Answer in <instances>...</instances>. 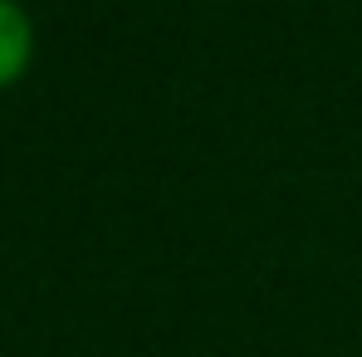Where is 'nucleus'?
Listing matches in <instances>:
<instances>
[{"label": "nucleus", "instance_id": "f257e3e1", "mask_svg": "<svg viewBox=\"0 0 362 357\" xmlns=\"http://www.w3.org/2000/svg\"><path fill=\"white\" fill-rule=\"evenodd\" d=\"M35 59V25L25 15V5L0 0V88H10Z\"/></svg>", "mask_w": 362, "mask_h": 357}]
</instances>
